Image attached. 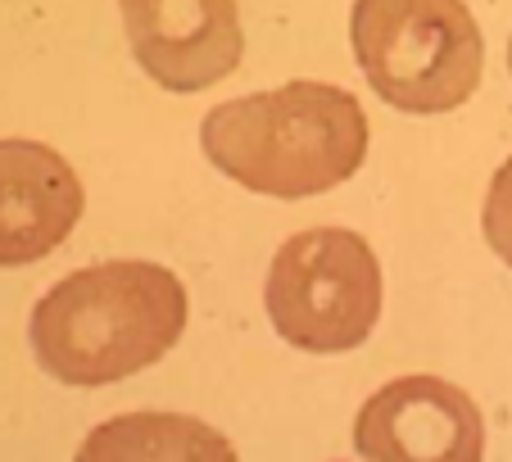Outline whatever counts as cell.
<instances>
[{
	"label": "cell",
	"instance_id": "1",
	"mask_svg": "<svg viewBox=\"0 0 512 462\" xmlns=\"http://www.w3.org/2000/svg\"><path fill=\"white\" fill-rule=\"evenodd\" d=\"M191 299L168 263L105 259L59 277L28 313V349L59 385H114L182 340Z\"/></svg>",
	"mask_w": 512,
	"mask_h": 462
},
{
	"label": "cell",
	"instance_id": "2",
	"mask_svg": "<svg viewBox=\"0 0 512 462\" xmlns=\"http://www.w3.org/2000/svg\"><path fill=\"white\" fill-rule=\"evenodd\" d=\"M372 127L354 91L290 77L232 96L200 123V150L227 182L268 200H313L363 168Z\"/></svg>",
	"mask_w": 512,
	"mask_h": 462
},
{
	"label": "cell",
	"instance_id": "3",
	"mask_svg": "<svg viewBox=\"0 0 512 462\" xmlns=\"http://www.w3.org/2000/svg\"><path fill=\"white\" fill-rule=\"evenodd\" d=\"M349 46L377 100L413 118L454 114L485 73V37L467 0H354Z\"/></svg>",
	"mask_w": 512,
	"mask_h": 462
},
{
	"label": "cell",
	"instance_id": "4",
	"mask_svg": "<svg viewBox=\"0 0 512 462\" xmlns=\"http://www.w3.org/2000/svg\"><path fill=\"white\" fill-rule=\"evenodd\" d=\"M268 322L300 354H349L377 331L386 272L368 236L349 227L295 231L263 277Z\"/></svg>",
	"mask_w": 512,
	"mask_h": 462
},
{
	"label": "cell",
	"instance_id": "5",
	"mask_svg": "<svg viewBox=\"0 0 512 462\" xmlns=\"http://www.w3.org/2000/svg\"><path fill=\"white\" fill-rule=\"evenodd\" d=\"M354 453L363 462H485V417L463 385L408 372L358 408Z\"/></svg>",
	"mask_w": 512,
	"mask_h": 462
},
{
	"label": "cell",
	"instance_id": "6",
	"mask_svg": "<svg viewBox=\"0 0 512 462\" xmlns=\"http://www.w3.org/2000/svg\"><path fill=\"white\" fill-rule=\"evenodd\" d=\"M118 19L136 68L173 96L209 91L241 68L236 0H118Z\"/></svg>",
	"mask_w": 512,
	"mask_h": 462
},
{
	"label": "cell",
	"instance_id": "7",
	"mask_svg": "<svg viewBox=\"0 0 512 462\" xmlns=\"http://www.w3.org/2000/svg\"><path fill=\"white\" fill-rule=\"evenodd\" d=\"M82 213L87 186L55 145L0 136V268L50 259Z\"/></svg>",
	"mask_w": 512,
	"mask_h": 462
},
{
	"label": "cell",
	"instance_id": "8",
	"mask_svg": "<svg viewBox=\"0 0 512 462\" xmlns=\"http://www.w3.org/2000/svg\"><path fill=\"white\" fill-rule=\"evenodd\" d=\"M73 462H241L218 426L191 413L141 408L91 426Z\"/></svg>",
	"mask_w": 512,
	"mask_h": 462
},
{
	"label": "cell",
	"instance_id": "9",
	"mask_svg": "<svg viewBox=\"0 0 512 462\" xmlns=\"http://www.w3.org/2000/svg\"><path fill=\"white\" fill-rule=\"evenodd\" d=\"M481 236L494 250V259L512 268V154L490 173L481 200Z\"/></svg>",
	"mask_w": 512,
	"mask_h": 462
},
{
	"label": "cell",
	"instance_id": "10",
	"mask_svg": "<svg viewBox=\"0 0 512 462\" xmlns=\"http://www.w3.org/2000/svg\"><path fill=\"white\" fill-rule=\"evenodd\" d=\"M508 73H512V37H508Z\"/></svg>",
	"mask_w": 512,
	"mask_h": 462
}]
</instances>
